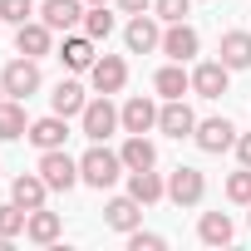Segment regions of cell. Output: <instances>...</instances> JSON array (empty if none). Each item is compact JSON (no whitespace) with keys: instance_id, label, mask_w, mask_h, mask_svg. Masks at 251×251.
I'll list each match as a JSON object with an SVG mask.
<instances>
[{"instance_id":"obj_14","label":"cell","mask_w":251,"mask_h":251,"mask_svg":"<svg viewBox=\"0 0 251 251\" xmlns=\"http://www.w3.org/2000/svg\"><path fill=\"white\" fill-rule=\"evenodd\" d=\"M50 45H54V30H50L45 20H25V25L15 30V50H20V54H30V59H45V54H50Z\"/></svg>"},{"instance_id":"obj_3","label":"cell","mask_w":251,"mask_h":251,"mask_svg":"<svg viewBox=\"0 0 251 251\" xmlns=\"http://www.w3.org/2000/svg\"><path fill=\"white\" fill-rule=\"evenodd\" d=\"M0 84H5L10 99H30V94H40V59H30V54L10 59L5 74H0Z\"/></svg>"},{"instance_id":"obj_17","label":"cell","mask_w":251,"mask_h":251,"mask_svg":"<svg viewBox=\"0 0 251 251\" xmlns=\"http://www.w3.org/2000/svg\"><path fill=\"white\" fill-rule=\"evenodd\" d=\"M59 59H64V69H74V74H84V69H94V40L89 35H64V45H59Z\"/></svg>"},{"instance_id":"obj_32","label":"cell","mask_w":251,"mask_h":251,"mask_svg":"<svg viewBox=\"0 0 251 251\" xmlns=\"http://www.w3.org/2000/svg\"><path fill=\"white\" fill-rule=\"evenodd\" d=\"M168 241L158 236V231H143V226H133L128 231V251H163Z\"/></svg>"},{"instance_id":"obj_4","label":"cell","mask_w":251,"mask_h":251,"mask_svg":"<svg viewBox=\"0 0 251 251\" xmlns=\"http://www.w3.org/2000/svg\"><path fill=\"white\" fill-rule=\"evenodd\" d=\"M40 177L50 182V192H69L79 182V163L64 148H50V153H40Z\"/></svg>"},{"instance_id":"obj_6","label":"cell","mask_w":251,"mask_h":251,"mask_svg":"<svg viewBox=\"0 0 251 251\" xmlns=\"http://www.w3.org/2000/svg\"><path fill=\"white\" fill-rule=\"evenodd\" d=\"M202 197H207V177H202L197 168H173V177H168V202L197 207Z\"/></svg>"},{"instance_id":"obj_33","label":"cell","mask_w":251,"mask_h":251,"mask_svg":"<svg viewBox=\"0 0 251 251\" xmlns=\"http://www.w3.org/2000/svg\"><path fill=\"white\" fill-rule=\"evenodd\" d=\"M118 10L123 15H143V10H153V0H118Z\"/></svg>"},{"instance_id":"obj_24","label":"cell","mask_w":251,"mask_h":251,"mask_svg":"<svg viewBox=\"0 0 251 251\" xmlns=\"http://www.w3.org/2000/svg\"><path fill=\"white\" fill-rule=\"evenodd\" d=\"M128 192H133L143 207H153V202H163V197H168V182H163L153 168H143V173H128Z\"/></svg>"},{"instance_id":"obj_31","label":"cell","mask_w":251,"mask_h":251,"mask_svg":"<svg viewBox=\"0 0 251 251\" xmlns=\"http://www.w3.org/2000/svg\"><path fill=\"white\" fill-rule=\"evenodd\" d=\"M226 197H231V202H241V207H251V168H241V173H231V177H226Z\"/></svg>"},{"instance_id":"obj_26","label":"cell","mask_w":251,"mask_h":251,"mask_svg":"<svg viewBox=\"0 0 251 251\" xmlns=\"http://www.w3.org/2000/svg\"><path fill=\"white\" fill-rule=\"evenodd\" d=\"M197 236H202L207 246H226V241L236 236V226H231V217H226V212H202V222H197Z\"/></svg>"},{"instance_id":"obj_27","label":"cell","mask_w":251,"mask_h":251,"mask_svg":"<svg viewBox=\"0 0 251 251\" xmlns=\"http://www.w3.org/2000/svg\"><path fill=\"white\" fill-rule=\"evenodd\" d=\"M84 35H89V40H108V35H113L108 5H89V10H84Z\"/></svg>"},{"instance_id":"obj_37","label":"cell","mask_w":251,"mask_h":251,"mask_svg":"<svg viewBox=\"0 0 251 251\" xmlns=\"http://www.w3.org/2000/svg\"><path fill=\"white\" fill-rule=\"evenodd\" d=\"M246 222H251V212H246Z\"/></svg>"},{"instance_id":"obj_16","label":"cell","mask_w":251,"mask_h":251,"mask_svg":"<svg viewBox=\"0 0 251 251\" xmlns=\"http://www.w3.org/2000/svg\"><path fill=\"white\" fill-rule=\"evenodd\" d=\"M40 20L50 25V30H74L79 20H84V0H45V5H40Z\"/></svg>"},{"instance_id":"obj_38","label":"cell","mask_w":251,"mask_h":251,"mask_svg":"<svg viewBox=\"0 0 251 251\" xmlns=\"http://www.w3.org/2000/svg\"><path fill=\"white\" fill-rule=\"evenodd\" d=\"M0 25H5V20H0Z\"/></svg>"},{"instance_id":"obj_25","label":"cell","mask_w":251,"mask_h":251,"mask_svg":"<svg viewBox=\"0 0 251 251\" xmlns=\"http://www.w3.org/2000/svg\"><path fill=\"white\" fill-rule=\"evenodd\" d=\"M30 133V118H25V99H5L0 103V138H25Z\"/></svg>"},{"instance_id":"obj_20","label":"cell","mask_w":251,"mask_h":251,"mask_svg":"<svg viewBox=\"0 0 251 251\" xmlns=\"http://www.w3.org/2000/svg\"><path fill=\"white\" fill-rule=\"evenodd\" d=\"M59 231H64L59 212H45V207H35V212H30V222H25V236H30L35 246H54V241H59Z\"/></svg>"},{"instance_id":"obj_1","label":"cell","mask_w":251,"mask_h":251,"mask_svg":"<svg viewBox=\"0 0 251 251\" xmlns=\"http://www.w3.org/2000/svg\"><path fill=\"white\" fill-rule=\"evenodd\" d=\"M123 173H128V168H123V158H118V153H108L103 143H94V148L79 158V182H89V187H99V192H103V187H113Z\"/></svg>"},{"instance_id":"obj_28","label":"cell","mask_w":251,"mask_h":251,"mask_svg":"<svg viewBox=\"0 0 251 251\" xmlns=\"http://www.w3.org/2000/svg\"><path fill=\"white\" fill-rule=\"evenodd\" d=\"M25 222H30V212H25L20 202H10V207H0V236H5V241H15V236L25 231Z\"/></svg>"},{"instance_id":"obj_30","label":"cell","mask_w":251,"mask_h":251,"mask_svg":"<svg viewBox=\"0 0 251 251\" xmlns=\"http://www.w3.org/2000/svg\"><path fill=\"white\" fill-rule=\"evenodd\" d=\"M0 20H10V25L35 20V0H0Z\"/></svg>"},{"instance_id":"obj_36","label":"cell","mask_w":251,"mask_h":251,"mask_svg":"<svg viewBox=\"0 0 251 251\" xmlns=\"http://www.w3.org/2000/svg\"><path fill=\"white\" fill-rule=\"evenodd\" d=\"M5 99H10V94H5V84H0V103H5Z\"/></svg>"},{"instance_id":"obj_22","label":"cell","mask_w":251,"mask_h":251,"mask_svg":"<svg viewBox=\"0 0 251 251\" xmlns=\"http://www.w3.org/2000/svg\"><path fill=\"white\" fill-rule=\"evenodd\" d=\"M118 158H123V168H128V173H143V168L158 163V148H153L143 133H128V143L118 148Z\"/></svg>"},{"instance_id":"obj_7","label":"cell","mask_w":251,"mask_h":251,"mask_svg":"<svg viewBox=\"0 0 251 251\" xmlns=\"http://www.w3.org/2000/svg\"><path fill=\"white\" fill-rule=\"evenodd\" d=\"M89 84H94V94H118L123 84H128V64H123V54H99L94 69H89Z\"/></svg>"},{"instance_id":"obj_13","label":"cell","mask_w":251,"mask_h":251,"mask_svg":"<svg viewBox=\"0 0 251 251\" xmlns=\"http://www.w3.org/2000/svg\"><path fill=\"white\" fill-rule=\"evenodd\" d=\"M118 118H123V133H148V128H158V103L143 99V94H133L128 103L118 108Z\"/></svg>"},{"instance_id":"obj_21","label":"cell","mask_w":251,"mask_h":251,"mask_svg":"<svg viewBox=\"0 0 251 251\" xmlns=\"http://www.w3.org/2000/svg\"><path fill=\"white\" fill-rule=\"evenodd\" d=\"M217 54H222L226 69H251V30H226Z\"/></svg>"},{"instance_id":"obj_8","label":"cell","mask_w":251,"mask_h":251,"mask_svg":"<svg viewBox=\"0 0 251 251\" xmlns=\"http://www.w3.org/2000/svg\"><path fill=\"white\" fill-rule=\"evenodd\" d=\"M226 84H231V69H226L222 59H202V64L192 69V94H197V99H222Z\"/></svg>"},{"instance_id":"obj_5","label":"cell","mask_w":251,"mask_h":251,"mask_svg":"<svg viewBox=\"0 0 251 251\" xmlns=\"http://www.w3.org/2000/svg\"><path fill=\"white\" fill-rule=\"evenodd\" d=\"M123 45H128V54H153V50H163V30H158V15H133L128 20V30H123Z\"/></svg>"},{"instance_id":"obj_34","label":"cell","mask_w":251,"mask_h":251,"mask_svg":"<svg viewBox=\"0 0 251 251\" xmlns=\"http://www.w3.org/2000/svg\"><path fill=\"white\" fill-rule=\"evenodd\" d=\"M236 158H241V168H251V133L236 138Z\"/></svg>"},{"instance_id":"obj_29","label":"cell","mask_w":251,"mask_h":251,"mask_svg":"<svg viewBox=\"0 0 251 251\" xmlns=\"http://www.w3.org/2000/svg\"><path fill=\"white\" fill-rule=\"evenodd\" d=\"M187 10H192V0H153V15H158L163 25H177V20H187Z\"/></svg>"},{"instance_id":"obj_15","label":"cell","mask_w":251,"mask_h":251,"mask_svg":"<svg viewBox=\"0 0 251 251\" xmlns=\"http://www.w3.org/2000/svg\"><path fill=\"white\" fill-rule=\"evenodd\" d=\"M103 222H108L113 231H123V236H128V231L143 222V202H138L133 192H123V197H113V202L103 207Z\"/></svg>"},{"instance_id":"obj_19","label":"cell","mask_w":251,"mask_h":251,"mask_svg":"<svg viewBox=\"0 0 251 251\" xmlns=\"http://www.w3.org/2000/svg\"><path fill=\"white\" fill-rule=\"evenodd\" d=\"M45 197H50V182H45L40 173H20V177H15V187H10V202H20L25 212L45 207Z\"/></svg>"},{"instance_id":"obj_18","label":"cell","mask_w":251,"mask_h":251,"mask_svg":"<svg viewBox=\"0 0 251 251\" xmlns=\"http://www.w3.org/2000/svg\"><path fill=\"white\" fill-rule=\"evenodd\" d=\"M84 103H89V94H84V84H79V79H59V84H54V94H50V108H54V113H64V118L84 113Z\"/></svg>"},{"instance_id":"obj_9","label":"cell","mask_w":251,"mask_h":251,"mask_svg":"<svg viewBox=\"0 0 251 251\" xmlns=\"http://www.w3.org/2000/svg\"><path fill=\"white\" fill-rule=\"evenodd\" d=\"M158 133H168V138H192V133H197V113H192L182 99H168V103L158 108Z\"/></svg>"},{"instance_id":"obj_2","label":"cell","mask_w":251,"mask_h":251,"mask_svg":"<svg viewBox=\"0 0 251 251\" xmlns=\"http://www.w3.org/2000/svg\"><path fill=\"white\" fill-rule=\"evenodd\" d=\"M79 123H84V138H94V143H103L113 128H123V118H118V108L108 103V94L89 99V103H84V113H79Z\"/></svg>"},{"instance_id":"obj_10","label":"cell","mask_w":251,"mask_h":251,"mask_svg":"<svg viewBox=\"0 0 251 251\" xmlns=\"http://www.w3.org/2000/svg\"><path fill=\"white\" fill-rule=\"evenodd\" d=\"M192 138H197L202 153H226V148H236V128H231V118H202Z\"/></svg>"},{"instance_id":"obj_23","label":"cell","mask_w":251,"mask_h":251,"mask_svg":"<svg viewBox=\"0 0 251 251\" xmlns=\"http://www.w3.org/2000/svg\"><path fill=\"white\" fill-rule=\"evenodd\" d=\"M153 89H158L163 99H182V94L192 89V74H187V69H182V64L173 59V64H163V69L153 74Z\"/></svg>"},{"instance_id":"obj_12","label":"cell","mask_w":251,"mask_h":251,"mask_svg":"<svg viewBox=\"0 0 251 251\" xmlns=\"http://www.w3.org/2000/svg\"><path fill=\"white\" fill-rule=\"evenodd\" d=\"M40 153H50V148H64V138H69V118L64 113H50V118H35L30 123V133H25Z\"/></svg>"},{"instance_id":"obj_35","label":"cell","mask_w":251,"mask_h":251,"mask_svg":"<svg viewBox=\"0 0 251 251\" xmlns=\"http://www.w3.org/2000/svg\"><path fill=\"white\" fill-rule=\"evenodd\" d=\"M84 5H108V0H84Z\"/></svg>"},{"instance_id":"obj_11","label":"cell","mask_w":251,"mask_h":251,"mask_svg":"<svg viewBox=\"0 0 251 251\" xmlns=\"http://www.w3.org/2000/svg\"><path fill=\"white\" fill-rule=\"evenodd\" d=\"M197 50H202V40H197V30H192L187 20H177V25H168V30H163V54H168V59L187 64Z\"/></svg>"}]
</instances>
